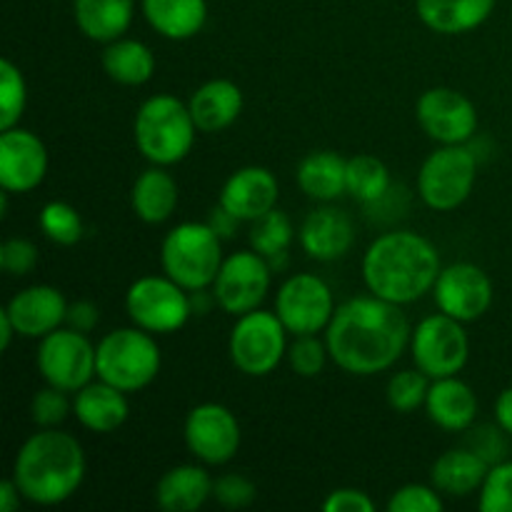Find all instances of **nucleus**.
<instances>
[{
    "label": "nucleus",
    "mask_w": 512,
    "mask_h": 512,
    "mask_svg": "<svg viewBox=\"0 0 512 512\" xmlns=\"http://www.w3.org/2000/svg\"><path fill=\"white\" fill-rule=\"evenodd\" d=\"M413 325L403 305L388 303L378 295H358L335 308L325 328L330 360L343 373L370 378L393 368L410 348Z\"/></svg>",
    "instance_id": "1"
},
{
    "label": "nucleus",
    "mask_w": 512,
    "mask_h": 512,
    "mask_svg": "<svg viewBox=\"0 0 512 512\" xmlns=\"http://www.w3.org/2000/svg\"><path fill=\"white\" fill-rule=\"evenodd\" d=\"M440 270L438 248L413 230L378 235L363 255V283L368 293L395 305H410L433 293Z\"/></svg>",
    "instance_id": "2"
},
{
    "label": "nucleus",
    "mask_w": 512,
    "mask_h": 512,
    "mask_svg": "<svg viewBox=\"0 0 512 512\" xmlns=\"http://www.w3.org/2000/svg\"><path fill=\"white\" fill-rule=\"evenodd\" d=\"M88 473L85 450L75 435L60 428H38L18 448L10 478L25 503L53 508L73 498Z\"/></svg>",
    "instance_id": "3"
},
{
    "label": "nucleus",
    "mask_w": 512,
    "mask_h": 512,
    "mask_svg": "<svg viewBox=\"0 0 512 512\" xmlns=\"http://www.w3.org/2000/svg\"><path fill=\"white\" fill-rule=\"evenodd\" d=\"M193 115L188 103L170 93H158L140 103L133 118V140L138 153L150 165H170L183 163L195 145L198 135Z\"/></svg>",
    "instance_id": "4"
},
{
    "label": "nucleus",
    "mask_w": 512,
    "mask_h": 512,
    "mask_svg": "<svg viewBox=\"0 0 512 512\" xmlns=\"http://www.w3.org/2000/svg\"><path fill=\"white\" fill-rule=\"evenodd\" d=\"M163 355L153 333L138 328H115L95 345V373L123 393H140L160 373Z\"/></svg>",
    "instance_id": "5"
},
{
    "label": "nucleus",
    "mask_w": 512,
    "mask_h": 512,
    "mask_svg": "<svg viewBox=\"0 0 512 512\" xmlns=\"http://www.w3.org/2000/svg\"><path fill=\"white\" fill-rule=\"evenodd\" d=\"M223 260V238L198 220L175 225L160 243V268L190 293L210 288Z\"/></svg>",
    "instance_id": "6"
},
{
    "label": "nucleus",
    "mask_w": 512,
    "mask_h": 512,
    "mask_svg": "<svg viewBox=\"0 0 512 512\" xmlns=\"http://www.w3.org/2000/svg\"><path fill=\"white\" fill-rule=\"evenodd\" d=\"M288 328L268 310L258 308L235 318L228 338V355L235 370L248 378H265L275 373L288 358Z\"/></svg>",
    "instance_id": "7"
},
{
    "label": "nucleus",
    "mask_w": 512,
    "mask_h": 512,
    "mask_svg": "<svg viewBox=\"0 0 512 512\" xmlns=\"http://www.w3.org/2000/svg\"><path fill=\"white\" fill-rule=\"evenodd\" d=\"M475 180H478V155L470 145H438L420 165V200L430 210L450 213L470 198Z\"/></svg>",
    "instance_id": "8"
},
{
    "label": "nucleus",
    "mask_w": 512,
    "mask_h": 512,
    "mask_svg": "<svg viewBox=\"0 0 512 512\" xmlns=\"http://www.w3.org/2000/svg\"><path fill=\"white\" fill-rule=\"evenodd\" d=\"M125 313L130 323L153 335L178 333L193 315L190 290L168 275H143L125 293Z\"/></svg>",
    "instance_id": "9"
},
{
    "label": "nucleus",
    "mask_w": 512,
    "mask_h": 512,
    "mask_svg": "<svg viewBox=\"0 0 512 512\" xmlns=\"http://www.w3.org/2000/svg\"><path fill=\"white\" fill-rule=\"evenodd\" d=\"M410 355L415 368L430 380L460 375L470 360V338L465 323L445 313L428 315L410 333Z\"/></svg>",
    "instance_id": "10"
},
{
    "label": "nucleus",
    "mask_w": 512,
    "mask_h": 512,
    "mask_svg": "<svg viewBox=\"0 0 512 512\" xmlns=\"http://www.w3.org/2000/svg\"><path fill=\"white\" fill-rule=\"evenodd\" d=\"M270 283H273V265L268 263V258L248 248L225 255L210 290L223 313L240 318L263 305L270 293Z\"/></svg>",
    "instance_id": "11"
},
{
    "label": "nucleus",
    "mask_w": 512,
    "mask_h": 512,
    "mask_svg": "<svg viewBox=\"0 0 512 512\" xmlns=\"http://www.w3.org/2000/svg\"><path fill=\"white\" fill-rule=\"evenodd\" d=\"M38 373L43 375L45 385L65 390V393H78L83 385L98 378L95 373V345L80 330L58 328L45 335L38 345L35 355Z\"/></svg>",
    "instance_id": "12"
},
{
    "label": "nucleus",
    "mask_w": 512,
    "mask_h": 512,
    "mask_svg": "<svg viewBox=\"0 0 512 512\" xmlns=\"http://www.w3.org/2000/svg\"><path fill=\"white\" fill-rule=\"evenodd\" d=\"M335 308L338 305L330 285L313 273L290 275L275 293V315L283 320L293 338L325 333Z\"/></svg>",
    "instance_id": "13"
},
{
    "label": "nucleus",
    "mask_w": 512,
    "mask_h": 512,
    "mask_svg": "<svg viewBox=\"0 0 512 512\" xmlns=\"http://www.w3.org/2000/svg\"><path fill=\"white\" fill-rule=\"evenodd\" d=\"M183 438L190 455L208 468L228 465L243 443L240 420L235 418L233 410L220 403L195 405L185 415Z\"/></svg>",
    "instance_id": "14"
},
{
    "label": "nucleus",
    "mask_w": 512,
    "mask_h": 512,
    "mask_svg": "<svg viewBox=\"0 0 512 512\" xmlns=\"http://www.w3.org/2000/svg\"><path fill=\"white\" fill-rule=\"evenodd\" d=\"M415 118L420 130L438 145H468L478 133V108L455 88H428L418 98Z\"/></svg>",
    "instance_id": "15"
},
{
    "label": "nucleus",
    "mask_w": 512,
    "mask_h": 512,
    "mask_svg": "<svg viewBox=\"0 0 512 512\" xmlns=\"http://www.w3.org/2000/svg\"><path fill=\"white\" fill-rule=\"evenodd\" d=\"M433 300L440 313L460 323H475L493 305V280L480 265L453 263L440 270L433 285Z\"/></svg>",
    "instance_id": "16"
},
{
    "label": "nucleus",
    "mask_w": 512,
    "mask_h": 512,
    "mask_svg": "<svg viewBox=\"0 0 512 512\" xmlns=\"http://www.w3.org/2000/svg\"><path fill=\"white\" fill-rule=\"evenodd\" d=\"M48 148L33 130L20 125L0 130V188L23 195L38 188L48 175Z\"/></svg>",
    "instance_id": "17"
},
{
    "label": "nucleus",
    "mask_w": 512,
    "mask_h": 512,
    "mask_svg": "<svg viewBox=\"0 0 512 512\" xmlns=\"http://www.w3.org/2000/svg\"><path fill=\"white\" fill-rule=\"evenodd\" d=\"M68 300L53 285H28L18 290L5 305V313L13 320L18 338L43 340L53 330L63 328L68 318Z\"/></svg>",
    "instance_id": "18"
},
{
    "label": "nucleus",
    "mask_w": 512,
    "mask_h": 512,
    "mask_svg": "<svg viewBox=\"0 0 512 512\" xmlns=\"http://www.w3.org/2000/svg\"><path fill=\"white\" fill-rule=\"evenodd\" d=\"M280 185L273 170L263 165L238 168L220 188L218 205L233 213L240 223H253L273 208H278Z\"/></svg>",
    "instance_id": "19"
},
{
    "label": "nucleus",
    "mask_w": 512,
    "mask_h": 512,
    "mask_svg": "<svg viewBox=\"0 0 512 512\" xmlns=\"http://www.w3.org/2000/svg\"><path fill=\"white\" fill-rule=\"evenodd\" d=\"M300 248L305 255L318 263H333L345 258L355 245V225L348 213L320 203V208L310 210L300 223Z\"/></svg>",
    "instance_id": "20"
},
{
    "label": "nucleus",
    "mask_w": 512,
    "mask_h": 512,
    "mask_svg": "<svg viewBox=\"0 0 512 512\" xmlns=\"http://www.w3.org/2000/svg\"><path fill=\"white\" fill-rule=\"evenodd\" d=\"M73 415L90 433H115L130 418L128 393L100 378L90 380L78 393H73Z\"/></svg>",
    "instance_id": "21"
},
{
    "label": "nucleus",
    "mask_w": 512,
    "mask_h": 512,
    "mask_svg": "<svg viewBox=\"0 0 512 512\" xmlns=\"http://www.w3.org/2000/svg\"><path fill=\"white\" fill-rule=\"evenodd\" d=\"M478 395L465 380L458 375L440 378L430 383L428 400H425V413L438 425L440 430L448 433H468L478 420Z\"/></svg>",
    "instance_id": "22"
},
{
    "label": "nucleus",
    "mask_w": 512,
    "mask_h": 512,
    "mask_svg": "<svg viewBox=\"0 0 512 512\" xmlns=\"http://www.w3.org/2000/svg\"><path fill=\"white\" fill-rule=\"evenodd\" d=\"M243 90L228 78H213L195 88L188 108L200 133H223L243 113Z\"/></svg>",
    "instance_id": "23"
},
{
    "label": "nucleus",
    "mask_w": 512,
    "mask_h": 512,
    "mask_svg": "<svg viewBox=\"0 0 512 512\" xmlns=\"http://www.w3.org/2000/svg\"><path fill=\"white\" fill-rule=\"evenodd\" d=\"M208 465L183 463L165 470L155 485V503L165 512H195L213 498Z\"/></svg>",
    "instance_id": "24"
},
{
    "label": "nucleus",
    "mask_w": 512,
    "mask_h": 512,
    "mask_svg": "<svg viewBox=\"0 0 512 512\" xmlns=\"http://www.w3.org/2000/svg\"><path fill=\"white\" fill-rule=\"evenodd\" d=\"M180 203L178 180L163 165H150L130 188V208L145 225H163L173 218Z\"/></svg>",
    "instance_id": "25"
},
{
    "label": "nucleus",
    "mask_w": 512,
    "mask_h": 512,
    "mask_svg": "<svg viewBox=\"0 0 512 512\" xmlns=\"http://www.w3.org/2000/svg\"><path fill=\"white\" fill-rule=\"evenodd\" d=\"M490 465L470 448L445 450L430 468V483L440 495L448 498H468L478 493L485 483Z\"/></svg>",
    "instance_id": "26"
},
{
    "label": "nucleus",
    "mask_w": 512,
    "mask_h": 512,
    "mask_svg": "<svg viewBox=\"0 0 512 512\" xmlns=\"http://www.w3.org/2000/svg\"><path fill=\"white\" fill-rule=\"evenodd\" d=\"M425 28L440 35H463L493 15L495 0H415Z\"/></svg>",
    "instance_id": "27"
},
{
    "label": "nucleus",
    "mask_w": 512,
    "mask_h": 512,
    "mask_svg": "<svg viewBox=\"0 0 512 512\" xmlns=\"http://www.w3.org/2000/svg\"><path fill=\"white\" fill-rule=\"evenodd\" d=\"M345 175H348V158L335 150H313L300 160L295 170L298 188L318 203H333L348 193Z\"/></svg>",
    "instance_id": "28"
},
{
    "label": "nucleus",
    "mask_w": 512,
    "mask_h": 512,
    "mask_svg": "<svg viewBox=\"0 0 512 512\" xmlns=\"http://www.w3.org/2000/svg\"><path fill=\"white\" fill-rule=\"evenodd\" d=\"M135 0H73V18L80 33L93 43H110L128 33Z\"/></svg>",
    "instance_id": "29"
},
{
    "label": "nucleus",
    "mask_w": 512,
    "mask_h": 512,
    "mask_svg": "<svg viewBox=\"0 0 512 512\" xmlns=\"http://www.w3.org/2000/svg\"><path fill=\"white\" fill-rule=\"evenodd\" d=\"M145 20L158 35L168 40H190L208 23L205 0H143Z\"/></svg>",
    "instance_id": "30"
},
{
    "label": "nucleus",
    "mask_w": 512,
    "mask_h": 512,
    "mask_svg": "<svg viewBox=\"0 0 512 512\" xmlns=\"http://www.w3.org/2000/svg\"><path fill=\"white\" fill-rule=\"evenodd\" d=\"M100 65L113 83L125 88H138L150 83L155 75V53L135 38H118L105 43L100 53Z\"/></svg>",
    "instance_id": "31"
},
{
    "label": "nucleus",
    "mask_w": 512,
    "mask_h": 512,
    "mask_svg": "<svg viewBox=\"0 0 512 512\" xmlns=\"http://www.w3.org/2000/svg\"><path fill=\"white\" fill-rule=\"evenodd\" d=\"M248 238L250 248L263 255V258H268V263L275 270L278 265L288 263V250L295 240V225L288 213H283L280 208H273L263 218L250 223Z\"/></svg>",
    "instance_id": "32"
},
{
    "label": "nucleus",
    "mask_w": 512,
    "mask_h": 512,
    "mask_svg": "<svg viewBox=\"0 0 512 512\" xmlns=\"http://www.w3.org/2000/svg\"><path fill=\"white\" fill-rule=\"evenodd\" d=\"M348 195L363 205H375L390 193V170L380 158L360 153L348 158V175H345Z\"/></svg>",
    "instance_id": "33"
},
{
    "label": "nucleus",
    "mask_w": 512,
    "mask_h": 512,
    "mask_svg": "<svg viewBox=\"0 0 512 512\" xmlns=\"http://www.w3.org/2000/svg\"><path fill=\"white\" fill-rule=\"evenodd\" d=\"M38 225L45 238L50 243L60 245V248H73V245H78L83 240L85 233L80 213L73 205L65 203V200H50V203H45L38 215Z\"/></svg>",
    "instance_id": "34"
},
{
    "label": "nucleus",
    "mask_w": 512,
    "mask_h": 512,
    "mask_svg": "<svg viewBox=\"0 0 512 512\" xmlns=\"http://www.w3.org/2000/svg\"><path fill=\"white\" fill-rule=\"evenodd\" d=\"M430 383H433V380H430L423 370H400V373H393V378L388 380L385 398H388V405L395 413L410 415L415 413V410L425 408Z\"/></svg>",
    "instance_id": "35"
},
{
    "label": "nucleus",
    "mask_w": 512,
    "mask_h": 512,
    "mask_svg": "<svg viewBox=\"0 0 512 512\" xmlns=\"http://www.w3.org/2000/svg\"><path fill=\"white\" fill-rule=\"evenodd\" d=\"M28 105V85L23 70L5 58L0 63V130H10L20 125V118Z\"/></svg>",
    "instance_id": "36"
},
{
    "label": "nucleus",
    "mask_w": 512,
    "mask_h": 512,
    "mask_svg": "<svg viewBox=\"0 0 512 512\" xmlns=\"http://www.w3.org/2000/svg\"><path fill=\"white\" fill-rule=\"evenodd\" d=\"M328 360V343L318 335H295L293 343L288 345V365L298 378H318Z\"/></svg>",
    "instance_id": "37"
},
{
    "label": "nucleus",
    "mask_w": 512,
    "mask_h": 512,
    "mask_svg": "<svg viewBox=\"0 0 512 512\" xmlns=\"http://www.w3.org/2000/svg\"><path fill=\"white\" fill-rule=\"evenodd\" d=\"M73 413V400L68 393L53 385H45L30 398V420L35 428H60Z\"/></svg>",
    "instance_id": "38"
},
{
    "label": "nucleus",
    "mask_w": 512,
    "mask_h": 512,
    "mask_svg": "<svg viewBox=\"0 0 512 512\" xmlns=\"http://www.w3.org/2000/svg\"><path fill=\"white\" fill-rule=\"evenodd\" d=\"M478 508L483 512H512V460L490 465L480 488Z\"/></svg>",
    "instance_id": "39"
},
{
    "label": "nucleus",
    "mask_w": 512,
    "mask_h": 512,
    "mask_svg": "<svg viewBox=\"0 0 512 512\" xmlns=\"http://www.w3.org/2000/svg\"><path fill=\"white\" fill-rule=\"evenodd\" d=\"M508 438L510 435L505 433L498 423H480L468 428L465 448H470L475 455H480L488 465H495L503 463L505 455H508Z\"/></svg>",
    "instance_id": "40"
},
{
    "label": "nucleus",
    "mask_w": 512,
    "mask_h": 512,
    "mask_svg": "<svg viewBox=\"0 0 512 512\" xmlns=\"http://www.w3.org/2000/svg\"><path fill=\"white\" fill-rule=\"evenodd\" d=\"M443 508V495L433 483H408L395 490L388 500V512H440Z\"/></svg>",
    "instance_id": "41"
},
{
    "label": "nucleus",
    "mask_w": 512,
    "mask_h": 512,
    "mask_svg": "<svg viewBox=\"0 0 512 512\" xmlns=\"http://www.w3.org/2000/svg\"><path fill=\"white\" fill-rule=\"evenodd\" d=\"M258 488L250 478L240 473H225L213 480V500L228 510H243L255 503Z\"/></svg>",
    "instance_id": "42"
},
{
    "label": "nucleus",
    "mask_w": 512,
    "mask_h": 512,
    "mask_svg": "<svg viewBox=\"0 0 512 512\" xmlns=\"http://www.w3.org/2000/svg\"><path fill=\"white\" fill-rule=\"evenodd\" d=\"M40 250L28 238H8L0 245V268L10 278H23L38 268Z\"/></svg>",
    "instance_id": "43"
},
{
    "label": "nucleus",
    "mask_w": 512,
    "mask_h": 512,
    "mask_svg": "<svg viewBox=\"0 0 512 512\" xmlns=\"http://www.w3.org/2000/svg\"><path fill=\"white\" fill-rule=\"evenodd\" d=\"M325 512H375V500L365 490L338 488L323 500Z\"/></svg>",
    "instance_id": "44"
},
{
    "label": "nucleus",
    "mask_w": 512,
    "mask_h": 512,
    "mask_svg": "<svg viewBox=\"0 0 512 512\" xmlns=\"http://www.w3.org/2000/svg\"><path fill=\"white\" fill-rule=\"evenodd\" d=\"M100 323V308L93 303V300H75V303L68 305V318H65V325L73 330H80V333L90 335Z\"/></svg>",
    "instance_id": "45"
},
{
    "label": "nucleus",
    "mask_w": 512,
    "mask_h": 512,
    "mask_svg": "<svg viewBox=\"0 0 512 512\" xmlns=\"http://www.w3.org/2000/svg\"><path fill=\"white\" fill-rule=\"evenodd\" d=\"M238 223H240V220L235 218L233 213H228V210H225L223 205H218V208L213 210V215H210V218H208L210 228H213L215 233H218L223 240L233 238L235 230H238Z\"/></svg>",
    "instance_id": "46"
},
{
    "label": "nucleus",
    "mask_w": 512,
    "mask_h": 512,
    "mask_svg": "<svg viewBox=\"0 0 512 512\" xmlns=\"http://www.w3.org/2000/svg\"><path fill=\"white\" fill-rule=\"evenodd\" d=\"M495 423L505 430L512 438V388L500 390V395L495 398Z\"/></svg>",
    "instance_id": "47"
},
{
    "label": "nucleus",
    "mask_w": 512,
    "mask_h": 512,
    "mask_svg": "<svg viewBox=\"0 0 512 512\" xmlns=\"http://www.w3.org/2000/svg\"><path fill=\"white\" fill-rule=\"evenodd\" d=\"M20 503H23V495H20L15 480H3L0 483V512H15L20 508Z\"/></svg>",
    "instance_id": "48"
},
{
    "label": "nucleus",
    "mask_w": 512,
    "mask_h": 512,
    "mask_svg": "<svg viewBox=\"0 0 512 512\" xmlns=\"http://www.w3.org/2000/svg\"><path fill=\"white\" fill-rule=\"evenodd\" d=\"M15 335H18V330H15L13 320L8 318V313H5V310H0V348L8 350Z\"/></svg>",
    "instance_id": "49"
}]
</instances>
